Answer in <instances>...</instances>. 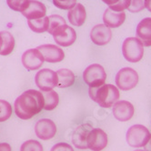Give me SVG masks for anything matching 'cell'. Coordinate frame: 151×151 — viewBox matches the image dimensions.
Listing matches in <instances>:
<instances>
[{"mask_svg": "<svg viewBox=\"0 0 151 151\" xmlns=\"http://www.w3.org/2000/svg\"><path fill=\"white\" fill-rule=\"evenodd\" d=\"M43 96H44V109L50 111L56 109L59 102V96L56 91L51 90L45 92L43 94Z\"/></svg>", "mask_w": 151, "mask_h": 151, "instance_id": "24", "label": "cell"}, {"mask_svg": "<svg viewBox=\"0 0 151 151\" xmlns=\"http://www.w3.org/2000/svg\"><path fill=\"white\" fill-rule=\"evenodd\" d=\"M68 21L70 24L76 27H81L87 18L86 9L81 4H77L72 9H70L68 14Z\"/></svg>", "mask_w": 151, "mask_h": 151, "instance_id": "18", "label": "cell"}, {"mask_svg": "<svg viewBox=\"0 0 151 151\" xmlns=\"http://www.w3.org/2000/svg\"><path fill=\"white\" fill-rule=\"evenodd\" d=\"M105 4L109 5V8L115 12H123V10L128 8L130 5L129 0H120V1H104Z\"/></svg>", "mask_w": 151, "mask_h": 151, "instance_id": "26", "label": "cell"}, {"mask_svg": "<svg viewBox=\"0 0 151 151\" xmlns=\"http://www.w3.org/2000/svg\"><path fill=\"white\" fill-rule=\"evenodd\" d=\"M0 35L2 37V49L0 51L1 56H7L11 54L15 47V38L11 33L7 31H1Z\"/></svg>", "mask_w": 151, "mask_h": 151, "instance_id": "22", "label": "cell"}, {"mask_svg": "<svg viewBox=\"0 0 151 151\" xmlns=\"http://www.w3.org/2000/svg\"><path fill=\"white\" fill-rule=\"evenodd\" d=\"M134 106L130 102L126 100L117 101L113 106V115L117 120L121 122L131 119L134 116Z\"/></svg>", "mask_w": 151, "mask_h": 151, "instance_id": "12", "label": "cell"}, {"mask_svg": "<svg viewBox=\"0 0 151 151\" xmlns=\"http://www.w3.org/2000/svg\"><path fill=\"white\" fill-rule=\"evenodd\" d=\"M37 49L41 52L45 61L48 63H58L62 61L65 58L64 51L59 47L55 45H42L39 46Z\"/></svg>", "mask_w": 151, "mask_h": 151, "instance_id": "15", "label": "cell"}, {"mask_svg": "<svg viewBox=\"0 0 151 151\" xmlns=\"http://www.w3.org/2000/svg\"><path fill=\"white\" fill-rule=\"evenodd\" d=\"M89 96L93 101L102 107H110L119 99V90L110 84H105L100 87L89 88Z\"/></svg>", "mask_w": 151, "mask_h": 151, "instance_id": "2", "label": "cell"}, {"mask_svg": "<svg viewBox=\"0 0 151 151\" xmlns=\"http://www.w3.org/2000/svg\"><path fill=\"white\" fill-rule=\"evenodd\" d=\"M47 14V8L45 5L36 0H28L25 10L22 15L27 20H36L45 17Z\"/></svg>", "mask_w": 151, "mask_h": 151, "instance_id": "14", "label": "cell"}, {"mask_svg": "<svg viewBox=\"0 0 151 151\" xmlns=\"http://www.w3.org/2000/svg\"><path fill=\"white\" fill-rule=\"evenodd\" d=\"M134 151H145V150H141V149H137V150H134Z\"/></svg>", "mask_w": 151, "mask_h": 151, "instance_id": "36", "label": "cell"}, {"mask_svg": "<svg viewBox=\"0 0 151 151\" xmlns=\"http://www.w3.org/2000/svg\"><path fill=\"white\" fill-rule=\"evenodd\" d=\"M145 8V1H130V5L128 6V10L130 12L137 13Z\"/></svg>", "mask_w": 151, "mask_h": 151, "instance_id": "30", "label": "cell"}, {"mask_svg": "<svg viewBox=\"0 0 151 151\" xmlns=\"http://www.w3.org/2000/svg\"><path fill=\"white\" fill-rule=\"evenodd\" d=\"M12 115V106L6 100H0V122L7 120Z\"/></svg>", "mask_w": 151, "mask_h": 151, "instance_id": "25", "label": "cell"}, {"mask_svg": "<svg viewBox=\"0 0 151 151\" xmlns=\"http://www.w3.org/2000/svg\"><path fill=\"white\" fill-rule=\"evenodd\" d=\"M35 132L40 139L49 140L55 137L57 133V126L51 119L43 118L37 122L35 126Z\"/></svg>", "mask_w": 151, "mask_h": 151, "instance_id": "9", "label": "cell"}, {"mask_svg": "<svg viewBox=\"0 0 151 151\" xmlns=\"http://www.w3.org/2000/svg\"><path fill=\"white\" fill-rule=\"evenodd\" d=\"M106 74L101 65L93 64L85 69L83 73V79L89 88H96L105 85Z\"/></svg>", "mask_w": 151, "mask_h": 151, "instance_id": "5", "label": "cell"}, {"mask_svg": "<svg viewBox=\"0 0 151 151\" xmlns=\"http://www.w3.org/2000/svg\"><path fill=\"white\" fill-rule=\"evenodd\" d=\"M28 27L32 31L36 33H44L48 30L49 27V19L48 17H45L36 20H27Z\"/></svg>", "mask_w": 151, "mask_h": 151, "instance_id": "23", "label": "cell"}, {"mask_svg": "<svg viewBox=\"0 0 151 151\" xmlns=\"http://www.w3.org/2000/svg\"><path fill=\"white\" fill-rule=\"evenodd\" d=\"M145 151H151V135H150V138L147 141V143L144 146Z\"/></svg>", "mask_w": 151, "mask_h": 151, "instance_id": "33", "label": "cell"}, {"mask_svg": "<svg viewBox=\"0 0 151 151\" xmlns=\"http://www.w3.org/2000/svg\"><path fill=\"white\" fill-rule=\"evenodd\" d=\"M20 151H44V149H43V146L39 141L30 139L22 144Z\"/></svg>", "mask_w": 151, "mask_h": 151, "instance_id": "27", "label": "cell"}, {"mask_svg": "<svg viewBox=\"0 0 151 151\" xmlns=\"http://www.w3.org/2000/svg\"><path fill=\"white\" fill-rule=\"evenodd\" d=\"M35 81L41 91L48 92L58 87V78L57 72L48 68H44L37 73Z\"/></svg>", "mask_w": 151, "mask_h": 151, "instance_id": "6", "label": "cell"}, {"mask_svg": "<svg viewBox=\"0 0 151 151\" xmlns=\"http://www.w3.org/2000/svg\"><path fill=\"white\" fill-rule=\"evenodd\" d=\"M88 148L93 151H101L107 145V136L100 128H93L88 137Z\"/></svg>", "mask_w": 151, "mask_h": 151, "instance_id": "10", "label": "cell"}, {"mask_svg": "<svg viewBox=\"0 0 151 151\" xmlns=\"http://www.w3.org/2000/svg\"><path fill=\"white\" fill-rule=\"evenodd\" d=\"M2 43H3V40H2V37L0 35V51L2 49Z\"/></svg>", "mask_w": 151, "mask_h": 151, "instance_id": "35", "label": "cell"}, {"mask_svg": "<svg viewBox=\"0 0 151 151\" xmlns=\"http://www.w3.org/2000/svg\"><path fill=\"white\" fill-rule=\"evenodd\" d=\"M53 37L58 45L61 47H68L71 46L77 39V34H76V31L71 27H68V28L63 33Z\"/></svg>", "mask_w": 151, "mask_h": 151, "instance_id": "20", "label": "cell"}, {"mask_svg": "<svg viewBox=\"0 0 151 151\" xmlns=\"http://www.w3.org/2000/svg\"><path fill=\"white\" fill-rule=\"evenodd\" d=\"M0 151H11V147L7 143H0Z\"/></svg>", "mask_w": 151, "mask_h": 151, "instance_id": "32", "label": "cell"}, {"mask_svg": "<svg viewBox=\"0 0 151 151\" xmlns=\"http://www.w3.org/2000/svg\"><path fill=\"white\" fill-rule=\"evenodd\" d=\"M90 38L94 44L98 46H104L109 43L112 38V32L109 27L105 24L95 26L90 33Z\"/></svg>", "mask_w": 151, "mask_h": 151, "instance_id": "11", "label": "cell"}, {"mask_svg": "<svg viewBox=\"0 0 151 151\" xmlns=\"http://www.w3.org/2000/svg\"><path fill=\"white\" fill-rule=\"evenodd\" d=\"M93 127L89 124H82L78 126L73 131L72 134V143L73 145L79 149H87L88 148V137L89 132L92 130Z\"/></svg>", "mask_w": 151, "mask_h": 151, "instance_id": "13", "label": "cell"}, {"mask_svg": "<svg viewBox=\"0 0 151 151\" xmlns=\"http://www.w3.org/2000/svg\"><path fill=\"white\" fill-rule=\"evenodd\" d=\"M122 53L127 61L136 63L143 58L144 47L137 37H127L122 45Z\"/></svg>", "mask_w": 151, "mask_h": 151, "instance_id": "3", "label": "cell"}, {"mask_svg": "<svg viewBox=\"0 0 151 151\" xmlns=\"http://www.w3.org/2000/svg\"><path fill=\"white\" fill-rule=\"evenodd\" d=\"M28 0H11V1H7V5L9 7L15 10V11H19L22 13L27 4Z\"/></svg>", "mask_w": 151, "mask_h": 151, "instance_id": "28", "label": "cell"}, {"mask_svg": "<svg viewBox=\"0 0 151 151\" xmlns=\"http://www.w3.org/2000/svg\"><path fill=\"white\" fill-rule=\"evenodd\" d=\"M58 78V88H66L74 84L75 82V75L74 73L66 68H62L57 71Z\"/></svg>", "mask_w": 151, "mask_h": 151, "instance_id": "21", "label": "cell"}, {"mask_svg": "<svg viewBox=\"0 0 151 151\" xmlns=\"http://www.w3.org/2000/svg\"><path fill=\"white\" fill-rule=\"evenodd\" d=\"M138 82L137 73L130 68H124L117 72L116 76V84L117 88L127 91L134 88Z\"/></svg>", "mask_w": 151, "mask_h": 151, "instance_id": "7", "label": "cell"}, {"mask_svg": "<svg viewBox=\"0 0 151 151\" xmlns=\"http://www.w3.org/2000/svg\"><path fill=\"white\" fill-rule=\"evenodd\" d=\"M126 19V14L124 12H115L109 7L105 10L103 15V21L107 27H118L121 26Z\"/></svg>", "mask_w": 151, "mask_h": 151, "instance_id": "17", "label": "cell"}, {"mask_svg": "<svg viewBox=\"0 0 151 151\" xmlns=\"http://www.w3.org/2000/svg\"><path fill=\"white\" fill-rule=\"evenodd\" d=\"M145 8L148 9L151 12V0H147V1H145Z\"/></svg>", "mask_w": 151, "mask_h": 151, "instance_id": "34", "label": "cell"}, {"mask_svg": "<svg viewBox=\"0 0 151 151\" xmlns=\"http://www.w3.org/2000/svg\"><path fill=\"white\" fill-rule=\"evenodd\" d=\"M150 132L142 125H134L127 132L126 139L127 144L133 147H144L150 138Z\"/></svg>", "mask_w": 151, "mask_h": 151, "instance_id": "4", "label": "cell"}, {"mask_svg": "<svg viewBox=\"0 0 151 151\" xmlns=\"http://www.w3.org/2000/svg\"><path fill=\"white\" fill-rule=\"evenodd\" d=\"M137 38L142 43L143 47L151 46V17L144 18L137 27Z\"/></svg>", "mask_w": 151, "mask_h": 151, "instance_id": "16", "label": "cell"}, {"mask_svg": "<svg viewBox=\"0 0 151 151\" xmlns=\"http://www.w3.org/2000/svg\"><path fill=\"white\" fill-rule=\"evenodd\" d=\"M53 4L55 5L57 7L61 8V9H72L74 6H76L77 5V1H58V0H55L53 1Z\"/></svg>", "mask_w": 151, "mask_h": 151, "instance_id": "29", "label": "cell"}, {"mask_svg": "<svg viewBox=\"0 0 151 151\" xmlns=\"http://www.w3.org/2000/svg\"><path fill=\"white\" fill-rule=\"evenodd\" d=\"M50 151H74L73 147L68 145V143H58L54 145V147L51 148Z\"/></svg>", "mask_w": 151, "mask_h": 151, "instance_id": "31", "label": "cell"}, {"mask_svg": "<svg viewBox=\"0 0 151 151\" xmlns=\"http://www.w3.org/2000/svg\"><path fill=\"white\" fill-rule=\"evenodd\" d=\"M49 19V27L47 32L53 37H57L68 28V25L65 19L58 15H52L48 17Z\"/></svg>", "mask_w": 151, "mask_h": 151, "instance_id": "19", "label": "cell"}, {"mask_svg": "<svg viewBox=\"0 0 151 151\" xmlns=\"http://www.w3.org/2000/svg\"><path fill=\"white\" fill-rule=\"evenodd\" d=\"M45 59L37 48L27 49L22 56L23 66L28 70H37L42 67Z\"/></svg>", "mask_w": 151, "mask_h": 151, "instance_id": "8", "label": "cell"}, {"mask_svg": "<svg viewBox=\"0 0 151 151\" xmlns=\"http://www.w3.org/2000/svg\"><path fill=\"white\" fill-rule=\"evenodd\" d=\"M44 109L43 94L35 89H29L21 94L15 101L16 115L21 119H30Z\"/></svg>", "mask_w": 151, "mask_h": 151, "instance_id": "1", "label": "cell"}]
</instances>
